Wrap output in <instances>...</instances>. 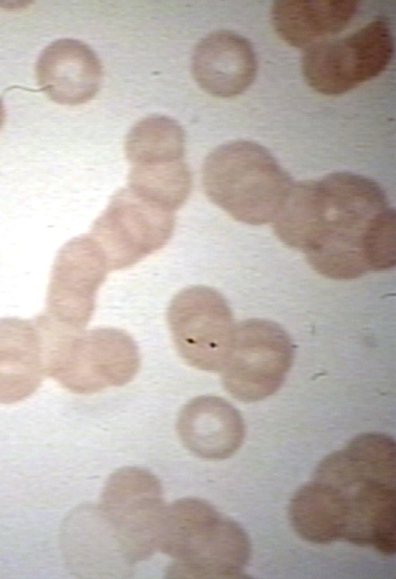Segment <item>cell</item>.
<instances>
[{"label":"cell","mask_w":396,"mask_h":579,"mask_svg":"<svg viewBox=\"0 0 396 579\" xmlns=\"http://www.w3.org/2000/svg\"><path fill=\"white\" fill-rule=\"evenodd\" d=\"M395 211L373 179L334 172L293 184L273 220L277 237L320 275L351 280L396 263Z\"/></svg>","instance_id":"obj_1"},{"label":"cell","mask_w":396,"mask_h":579,"mask_svg":"<svg viewBox=\"0 0 396 579\" xmlns=\"http://www.w3.org/2000/svg\"><path fill=\"white\" fill-rule=\"evenodd\" d=\"M396 447L381 433H365L322 460L314 480L335 511L341 540L396 550Z\"/></svg>","instance_id":"obj_2"},{"label":"cell","mask_w":396,"mask_h":579,"mask_svg":"<svg viewBox=\"0 0 396 579\" xmlns=\"http://www.w3.org/2000/svg\"><path fill=\"white\" fill-rule=\"evenodd\" d=\"M158 549L171 557L173 577H241L251 554L245 530L197 498L166 506Z\"/></svg>","instance_id":"obj_3"},{"label":"cell","mask_w":396,"mask_h":579,"mask_svg":"<svg viewBox=\"0 0 396 579\" xmlns=\"http://www.w3.org/2000/svg\"><path fill=\"white\" fill-rule=\"evenodd\" d=\"M207 197L237 221L273 222L294 181L263 146L236 140L215 148L202 167Z\"/></svg>","instance_id":"obj_4"},{"label":"cell","mask_w":396,"mask_h":579,"mask_svg":"<svg viewBox=\"0 0 396 579\" xmlns=\"http://www.w3.org/2000/svg\"><path fill=\"white\" fill-rule=\"evenodd\" d=\"M44 340L45 373L77 394L124 386L140 369V352L127 332L116 328L66 331L44 314L35 318Z\"/></svg>","instance_id":"obj_5"},{"label":"cell","mask_w":396,"mask_h":579,"mask_svg":"<svg viewBox=\"0 0 396 579\" xmlns=\"http://www.w3.org/2000/svg\"><path fill=\"white\" fill-rule=\"evenodd\" d=\"M165 508L160 482L149 471L124 467L108 478L98 510L130 566L158 549Z\"/></svg>","instance_id":"obj_6"},{"label":"cell","mask_w":396,"mask_h":579,"mask_svg":"<svg viewBox=\"0 0 396 579\" xmlns=\"http://www.w3.org/2000/svg\"><path fill=\"white\" fill-rule=\"evenodd\" d=\"M393 52L390 24L378 18L346 37L306 50L302 73L315 91L340 95L380 75L391 62Z\"/></svg>","instance_id":"obj_7"},{"label":"cell","mask_w":396,"mask_h":579,"mask_svg":"<svg viewBox=\"0 0 396 579\" xmlns=\"http://www.w3.org/2000/svg\"><path fill=\"white\" fill-rule=\"evenodd\" d=\"M294 360V344L276 322L253 318L236 324L233 343L220 371L235 399L256 402L274 394Z\"/></svg>","instance_id":"obj_8"},{"label":"cell","mask_w":396,"mask_h":579,"mask_svg":"<svg viewBox=\"0 0 396 579\" xmlns=\"http://www.w3.org/2000/svg\"><path fill=\"white\" fill-rule=\"evenodd\" d=\"M167 321L175 348L188 365L208 372L222 370L236 323L221 293L203 285L179 291L168 306Z\"/></svg>","instance_id":"obj_9"},{"label":"cell","mask_w":396,"mask_h":579,"mask_svg":"<svg viewBox=\"0 0 396 579\" xmlns=\"http://www.w3.org/2000/svg\"><path fill=\"white\" fill-rule=\"evenodd\" d=\"M175 228V213L122 188L94 222L89 236L109 270L131 267L167 244Z\"/></svg>","instance_id":"obj_10"},{"label":"cell","mask_w":396,"mask_h":579,"mask_svg":"<svg viewBox=\"0 0 396 579\" xmlns=\"http://www.w3.org/2000/svg\"><path fill=\"white\" fill-rule=\"evenodd\" d=\"M108 271L103 254L89 235L68 241L52 267L44 315L63 330H83L92 317L96 294Z\"/></svg>","instance_id":"obj_11"},{"label":"cell","mask_w":396,"mask_h":579,"mask_svg":"<svg viewBox=\"0 0 396 579\" xmlns=\"http://www.w3.org/2000/svg\"><path fill=\"white\" fill-rule=\"evenodd\" d=\"M38 85L54 102L79 105L91 100L102 81V65L95 52L75 39L48 45L36 63Z\"/></svg>","instance_id":"obj_12"},{"label":"cell","mask_w":396,"mask_h":579,"mask_svg":"<svg viewBox=\"0 0 396 579\" xmlns=\"http://www.w3.org/2000/svg\"><path fill=\"white\" fill-rule=\"evenodd\" d=\"M257 72V59L250 42L228 30L213 32L196 46L192 73L207 93L231 98L246 91Z\"/></svg>","instance_id":"obj_13"},{"label":"cell","mask_w":396,"mask_h":579,"mask_svg":"<svg viewBox=\"0 0 396 579\" xmlns=\"http://www.w3.org/2000/svg\"><path fill=\"white\" fill-rule=\"evenodd\" d=\"M176 429L183 445L196 456L223 460L242 445L245 425L241 413L227 400L198 396L180 410Z\"/></svg>","instance_id":"obj_14"},{"label":"cell","mask_w":396,"mask_h":579,"mask_svg":"<svg viewBox=\"0 0 396 579\" xmlns=\"http://www.w3.org/2000/svg\"><path fill=\"white\" fill-rule=\"evenodd\" d=\"M44 374V340L36 320L0 318V403L28 398Z\"/></svg>","instance_id":"obj_15"},{"label":"cell","mask_w":396,"mask_h":579,"mask_svg":"<svg viewBox=\"0 0 396 579\" xmlns=\"http://www.w3.org/2000/svg\"><path fill=\"white\" fill-rule=\"evenodd\" d=\"M358 8L353 0H280L273 4L271 18L285 42L308 50L343 31Z\"/></svg>","instance_id":"obj_16"},{"label":"cell","mask_w":396,"mask_h":579,"mask_svg":"<svg viewBox=\"0 0 396 579\" xmlns=\"http://www.w3.org/2000/svg\"><path fill=\"white\" fill-rule=\"evenodd\" d=\"M127 187L175 213L189 197L192 176L184 159L136 164L131 165Z\"/></svg>","instance_id":"obj_17"},{"label":"cell","mask_w":396,"mask_h":579,"mask_svg":"<svg viewBox=\"0 0 396 579\" xmlns=\"http://www.w3.org/2000/svg\"><path fill=\"white\" fill-rule=\"evenodd\" d=\"M185 135L181 125L162 115L137 122L125 139L130 165L184 159Z\"/></svg>","instance_id":"obj_18"},{"label":"cell","mask_w":396,"mask_h":579,"mask_svg":"<svg viewBox=\"0 0 396 579\" xmlns=\"http://www.w3.org/2000/svg\"><path fill=\"white\" fill-rule=\"evenodd\" d=\"M5 120V109H4V105L3 102L0 99V128L2 127L3 123Z\"/></svg>","instance_id":"obj_19"}]
</instances>
